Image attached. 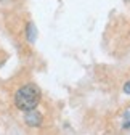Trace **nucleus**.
<instances>
[{
    "label": "nucleus",
    "instance_id": "f257e3e1",
    "mask_svg": "<svg viewBox=\"0 0 130 135\" xmlns=\"http://www.w3.org/2000/svg\"><path fill=\"white\" fill-rule=\"evenodd\" d=\"M40 89L36 85V84H26V85L19 87L14 93V105L18 109L27 113L36 109L37 105L40 103Z\"/></svg>",
    "mask_w": 130,
    "mask_h": 135
},
{
    "label": "nucleus",
    "instance_id": "f03ea898",
    "mask_svg": "<svg viewBox=\"0 0 130 135\" xmlns=\"http://www.w3.org/2000/svg\"><path fill=\"white\" fill-rule=\"evenodd\" d=\"M43 122V116L37 111V109H32L24 113V124L29 127H40Z\"/></svg>",
    "mask_w": 130,
    "mask_h": 135
},
{
    "label": "nucleus",
    "instance_id": "7ed1b4c3",
    "mask_svg": "<svg viewBox=\"0 0 130 135\" xmlns=\"http://www.w3.org/2000/svg\"><path fill=\"white\" fill-rule=\"evenodd\" d=\"M26 36H27V40L32 44V42H36V37H37V29H36V26L32 24V23H29L27 24V27H26Z\"/></svg>",
    "mask_w": 130,
    "mask_h": 135
},
{
    "label": "nucleus",
    "instance_id": "20e7f679",
    "mask_svg": "<svg viewBox=\"0 0 130 135\" xmlns=\"http://www.w3.org/2000/svg\"><path fill=\"white\" fill-rule=\"evenodd\" d=\"M122 129H124V130H128V129H130V113L125 114V119H124V122H122Z\"/></svg>",
    "mask_w": 130,
    "mask_h": 135
},
{
    "label": "nucleus",
    "instance_id": "39448f33",
    "mask_svg": "<svg viewBox=\"0 0 130 135\" xmlns=\"http://www.w3.org/2000/svg\"><path fill=\"white\" fill-rule=\"evenodd\" d=\"M122 90H124V93H125V95H130V80L124 84V87H122Z\"/></svg>",
    "mask_w": 130,
    "mask_h": 135
}]
</instances>
